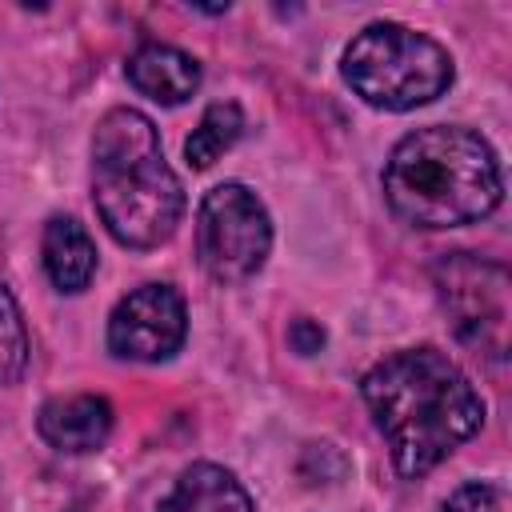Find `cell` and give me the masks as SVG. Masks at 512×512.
Listing matches in <instances>:
<instances>
[{
    "instance_id": "obj_1",
    "label": "cell",
    "mask_w": 512,
    "mask_h": 512,
    "mask_svg": "<svg viewBox=\"0 0 512 512\" xmlns=\"http://www.w3.org/2000/svg\"><path fill=\"white\" fill-rule=\"evenodd\" d=\"M364 404L400 476L416 480L448 460L484 424V400L440 348H400L360 380Z\"/></svg>"
},
{
    "instance_id": "obj_2",
    "label": "cell",
    "mask_w": 512,
    "mask_h": 512,
    "mask_svg": "<svg viewBox=\"0 0 512 512\" xmlns=\"http://www.w3.org/2000/svg\"><path fill=\"white\" fill-rule=\"evenodd\" d=\"M504 196L492 144L460 124L408 132L384 160V200L412 228H460L484 220Z\"/></svg>"
},
{
    "instance_id": "obj_3",
    "label": "cell",
    "mask_w": 512,
    "mask_h": 512,
    "mask_svg": "<svg viewBox=\"0 0 512 512\" xmlns=\"http://www.w3.org/2000/svg\"><path fill=\"white\" fill-rule=\"evenodd\" d=\"M92 204L124 248H160L184 216L180 176L140 108H112L92 132Z\"/></svg>"
},
{
    "instance_id": "obj_4",
    "label": "cell",
    "mask_w": 512,
    "mask_h": 512,
    "mask_svg": "<svg viewBox=\"0 0 512 512\" xmlns=\"http://www.w3.org/2000/svg\"><path fill=\"white\" fill-rule=\"evenodd\" d=\"M340 72L364 104L384 112L424 108L436 96H444L456 76L444 44L392 20L360 28L340 56Z\"/></svg>"
},
{
    "instance_id": "obj_5",
    "label": "cell",
    "mask_w": 512,
    "mask_h": 512,
    "mask_svg": "<svg viewBox=\"0 0 512 512\" xmlns=\"http://www.w3.org/2000/svg\"><path fill=\"white\" fill-rule=\"evenodd\" d=\"M272 252V216L264 200L228 180L204 192L196 208V256L216 284H248Z\"/></svg>"
},
{
    "instance_id": "obj_6",
    "label": "cell",
    "mask_w": 512,
    "mask_h": 512,
    "mask_svg": "<svg viewBox=\"0 0 512 512\" xmlns=\"http://www.w3.org/2000/svg\"><path fill=\"white\" fill-rule=\"evenodd\" d=\"M440 308L456 336L488 360L508 352V272L472 252H448L432 268Z\"/></svg>"
},
{
    "instance_id": "obj_7",
    "label": "cell",
    "mask_w": 512,
    "mask_h": 512,
    "mask_svg": "<svg viewBox=\"0 0 512 512\" xmlns=\"http://www.w3.org/2000/svg\"><path fill=\"white\" fill-rule=\"evenodd\" d=\"M188 336V308L172 284H140L108 316V352L136 364L172 360Z\"/></svg>"
},
{
    "instance_id": "obj_8",
    "label": "cell",
    "mask_w": 512,
    "mask_h": 512,
    "mask_svg": "<svg viewBox=\"0 0 512 512\" xmlns=\"http://www.w3.org/2000/svg\"><path fill=\"white\" fill-rule=\"evenodd\" d=\"M112 404L96 392H76V396H56L40 408L36 416V432L48 448L68 452V456H84L108 444L112 436Z\"/></svg>"
},
{
    "instance_id": "obj_9",
    "label": "cell",
    "mask_w": 512,
    "mask_h": 512,
    "mask_svg": "<svg viewBox=\"0 0 512 512\" xmlns=\"http://www.w3.org/2000/svg\"><path fill=\"white\" fill-rule=\"evenodd\" d=\"M124 76L140 96L168 104V108L192 100L200 80H204L200 60L188 56L184 48H172V44H140L124 64Z\"/></svg>"
},
{
    "instance_id": "obj_10",
    "label": "cell",
    "mask_w": 512,
    "mask_h": 512,
    "mask_svg": "<svg viewBox=\"0 0 512 512\" xmlns=\"http://www.w3.org/2000/svg\"><path fill=\"white\" fill-rule=\"evenodd\" d=\"M156 512H256L248 488L220 464H188Z\"/></svg>"
},
{
    "instance_id": "obj_11",
    "label": "cell",
    "mask_w": 512,
    "mask_h": 512,
    "mask_svg": "<svg viewBox=\"0 0 512 512\" xmlns=\"http://www.w3.org/2000/svg\"><path fill=\"white\" fill-rule=\"evenodd\" d=\"M40 260H44V272L56 284V292H68V296L84 292L96 276V244H92L88 228L72 216H52L44 224Z\"/></svg>"
},
{
    "instance_id": "obj_12",
    "label": "cell",
    "mask_w": 512,
    "mask_h": 512,
    "mask_svg": "<svg viewBox=\"0 0 512 512\" xmlns=\"http://www.w3.org/2000/svg\"><path fill=\"white\" fill-rule=\"evenodd\" d=\"M244 132V112L236 100H216L204 108L200 124L192 128V136L184 140V156L192 168H212Z\"/></svg>"
},
{
    "instance_id": "obj_13",
    "label": "cell",
    "mask_w": 512,
    "mask_h": 512,
    "mask_svg": "<svg viewBox=\"0 0 512 512\" xmlns=\"http://www.w3.org/2000/svg\"><path fill=\"white\" fill-rule=\"evenodd\" d=\"M28 368V328L16 296L0 284V388L16 384Z\"/></svg>"
},
{
    "instance_id": "obj_14",
    "label": "cell",
    "mask_w": 512,
    "mask_h": 512,
    "mask_svg": "<svg viewBox=\"0 0 512 512\" xmlns=\"http://www.w3.org/2000/svg\"><path fill=\"white\" fill-rule=\"evenodd\" d=\"M440 512H500V492L484 480H472V484H460L440 504Z\"/></svg>"
},
{
    "instance_id": "obj_15",
    "label": "cell",
    "mask_w": 512,
    "mask_h": 512,
    "mask_svg": "<svg viewBox=\"0 0 512 512\" xmlns=\"http://www.w3.org/2000/svg\"><path fill=\"white\" fill-rule=\"evenodd\" d=\"M288 344H292L300 356H312V352L324 348V328L312 324L308 316H300V320H292V328H288Z\"/></svg>"
}]
</instances>
